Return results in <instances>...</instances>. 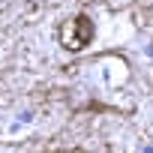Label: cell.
Returning <instances> with one entry per match:
<instances>
[{
  "mask_svg": "<svg viewBox=\"0 0 153 153\" xmlns=\"http://www.w3.org/2000/svg\"><path fill=\"white\" fill-rule=\"evenodd\" d=\"M93 33L96 30H93V21L87 15H75L72 21H66L60 27V42L66 51H81L93 42Z\"/></svg>",
  "mask_w": 153,
  "mask_h": 153,
  "instance_id": "6da1fadb",
  "label": "cell"
},
{
  "mask_svg": "<svg viewBox=\"0 0 153 153\" xmlns=\"http://www.w3.org/2000/svg\"><path fill=\"white\" fill-rule=\"evenodd\" d=\"M120 66H126V60H120V57H105L99 63V78H102L105 87H117V84L126 81V78H120V75H114V69H120Z\"/></svg>",
  "mask_w": 153,
  "mask_h": 153,
  "instance_id": "7a4b0ae2",
  "label": "cell"
},
{
  "mask_svg": "<svg viewBox=\"0 0 153 153\" xmlns=\"http://www.w3.org/2000/svg\"><path fill=\"white\" fill-rule=\"evenodd\" d=\"M141 153H153V147H144V150H141Z\"/></svg>",
  "mask_w": 153,
  "mask_h": 153,
  "instance_id": "3957f363",
  "label": "cell"
}]
</instances>
